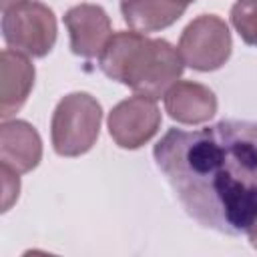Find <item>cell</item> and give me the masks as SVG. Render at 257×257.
Instances as JSON below:
<instances>
[{"mask_svg":"<svg viewBox=\"0 0 257 257\" xmlns=\"http://www.w3.org/2000/svg\"><path fill=\"white\" fill-rule=\"evenodd\" d=\"M106 124L112 141L120 149H139L157 135L161 110L153 98L135 94L112 106Z\"/></svg>","mask_w":257,"mask_h":257,"instance_id":"6","label":"cell"},{"mask_svg":"<svg viewBox=\"0 0 257 257\" xmlns=\"http://www.w3.org/2000/svg\"><path fill=\"white\" fill-rule=\"evenodd\" d=\"M64 26L70 34L72 52L86 60L98 58L104 44L112 36L110 18L104 8L96 4H78L66 10Z\"/></svg>","mask_w":257,"mask_h":257,"instance_id":"7","label":"cell"},{"mask_svg":"<svg viewBox=\"0 0 257 257\" xmlns=\"http://www.w3.org/2000/svg\"><path fill=\"white\" fill-rule=\"evenodd\" d=\"M102 106L88 92H70L62 96L52 112L50 137L56 155L80 157L88 153L100 133Z\"/></svg>","mask_w":257,"mask_h":257,"instance_id":"3","label":"cell"},{"mask_svg":"<svg viewBox=\"0 0 257 257\" xmlns=\"http://www.w3.org/2000/svg\"><path fill=\"white\" fill-rule=\"evenodd\" d=\"M231 24L245 44L257 46V0H237L231 8Z\"/></svg>","mask_w":257,"mask_h":257,"instance_id":"12","label":"cell"},{"mask_svg":"<svg viewBox=\"0 0 257 257\" xmlns=\"http://www.w3.org/2000/svg\"><path fill=\"white\" fill-rule=\"evenodd\" d=\"M177 48L187 66L211 72L229 60L233 40L223 18L217 14H201L185 26Z\"/></svg>","mask_w":257,"mask_h":257,"instance_id":"5","label":"cell"},{"mask_svg":"<svg viewBox=\"0 0 257 257\" xmlns=\"http://www.w3.org/2000/svg\"><path fill=\"white\" fill-rule=\"evenodd\" d=\"M20 2H26V0H0L2 12H4V10H8V8H12V6H16V4H20Z\"/></svg>","mask_w":257,"mask_h":257,"instance_id":"15","label":"cell"},{"mask_svg":"<svg viewBox=\"0 0 257 257\" xmlns=\"http://www.w3.org/2000/svg\"><path fill=\"white\" fill-rule=\"evenodd\" d=\"M153 157L191 219L223 235H247L257 221V122L171 128Z\"/></svg>","mask_w":257,"mask_h":257,"instance_id":"1","label":"cell"},{"mask_svg":"<svg viewBox=\"0 0 257 257\" xmlns=\"http://www.w3.org/2000/svg\"><path fill=\"white\" fill-rule=\"evenodd\" d=\"M247 237H249V243H251V247L257 251V221L251 225V229L247 231Z\"/></svg>","mask_w":257,"mask_h":257,"instance_id":"14","label":"cell"},{"mask_svg":"<svg viewBox=\"0 0 257 257\" xmlns=\"http://www.w3.org/2000/svg\"><path fill=\"white\" fill-rule=\"evenodd\" d=\"M0 116L2 120H8L12 114H16L32 86H34V64L30 58L18 50L4 48L2 50V62H0Z\"/></svg>","mask_w":257,"mask_h":257,"instance_id":"9","label":"cell"},{"mask_svg":"<svg viewBox=\"0 0 257 257\" xmlns=\"http://www.w3.org/2000/svg\"><path fill=\"white\" fill-rule=\"evenodd\" d=\"M98 66L108 78L133 88L135 94L157 100L181 78L185 62L179 48L163 38L118 30L104 44Z\"/></svg>","mask_w":257,"mask_h":257,"instance_id":"2","label":"cell"},{"mask_svg":"<svg viewBox=\"0 0 257 257\" xmlns=\"http://www.w3.org/2000/svg\"><path fill=\"white\" fill-rule=\"evenodd\" d=\"M187 6L175 0H120V12L131 30L141 34L159 32L175 24Z\"/></svg>","mask_w":257,"mask_h":257,"instance_id":"11","label":"cell"},{"mask_svg":"<svg viewBox=\"0 0 257 257\" xmlns=\"http://www.w3.org/2000/svg\"><path fill=\"white\" fill-rule=\"evenodd\" d=\"M175 2H179V4H183V6H189V4L195 2V0H175Z\"/></svg>","mask_w":257,"mask_h":257,"instance_id":"16","label":"cell"},{"mask_svg":"<svg viewBox=\"0 0 257 257\" xmlns=\"http://www.w3.org/2000/svg\"><path fill=\"white\" fill-rule=\"evenodd\" d=\"M165 98V110L169 116L183 124H201L215 116L217 112V96L215 92L193 80H177Z\"/></svg>","mask_w":257,"mask_h":257,"instance_id":"10","label":"cell"},{"mask_svg":"<svg viewBox=\"0 0 257 257\" xmlns=\"http://www.w3.org/2000/svg\"><path fill=\"white\" fill-rule=\"evenodd\" d=\"M56 32L54 12L38 0H26L2 12V36L6 44L26 56H46L56 42Z\"/></svg>","mask_w":257,"mask_h":257,"instance_id":"4","label":"cell"},{"mask_svg":"<svg viewBox=\"0 0 257 257\" xmlns=\"http://www.w3.org/2000/svg\"><path fill=\"white\" fill-rule=\"evenodd\" d=\"M42 159V139L26 120H4L0 126V165L16 173H30Z\"/></svg>","mask_w":257,"mask_h":257,"instance_id":"8","label":"cell"},{"mask_svg":"<svg viewBox=\"0 0 257 257\" xmlns=\"http://www.w3.org/2000/svg\"><path fill=\"white\" fill-rule=\"evenodd\" d=\"M20 173L12 171L6 165H0V177H2V211L6 213L18 199L20 193Z\"/></svg>","mask_w":257,"mask_h":257,"instance_id":"13","label":"cell"}]
</instances>
